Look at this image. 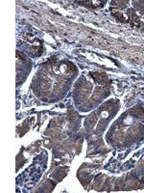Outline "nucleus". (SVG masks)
<instances>
[{"mask_svg":"<svg viewBox=\"0 0 144 193\" xmlns=\"http://www.w3.org/2000/svg\"><path fill=\"white\" fill-rule=\"evenodd\" d=\"M90 76L95 80L97 83L99 84H103V83L106 82L107 80V76L103 74H98V73H91L90 74Z\"/></svg>","mask_w":144,"mask_h":193,"instance_id":"f257e3e1","label":"nucleus"},{"mask_svg":"<svg viewBox=\"0 0 144 193\" xmlns=\"http://www.w3.org/2000/svg\"><path fill=\"white\" fill-rule=\"evenodd\" d=\"M65 72L68 73V74H74V73H76V68L73 64L67 63L66 66H65Z\"/></svg>","mask_w":144,"mask_h":193,"instance_id":"7ed1b4c3","label":"nucleus"},{"mask_svg":"<svg viewBox=\"0 0 144 193\" xmlns=\"http://www.w3.org/2000/svg\"><path fill=\"white\" fill-rule=\"evenodd\" d=\"M112 15H113L118 20H123V19H124L123 15H122V13L120 12L119 10H117V9H112Z\"/></svg>","mask_w":144,"mask_h":193,"instance_id":"f03ea898","label":"nucleus"}]
</instances>
